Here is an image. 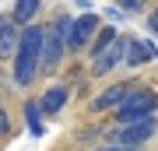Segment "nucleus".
Segmentation results:
<instances>
[{
  "instance_id": "11",
  "label": "nucleus",
  "mask_w": 158,
  "mask_h": 151,
  "mask_svg": "<svg viewBox=\"0 0 158 151\" xmlns=\"http://www.w3.org/2000/svg\"><path fill=\"white\" fill-rule=\"evenodd\" d=\"M35 14H39V0H14V25H28L35 21Z\"/></svg>"
},
{
  "instance_id": "10",
  "label": "nucleus",
  "mask_w": 158,
  "mask_h": 151,
  "mask_svg": "<svg viewBox=\"0 0 158 151\" xmlns=\"http://www.w3.org/2000/svg\"><path fill=\"white\" fill-rule=\"evenodd\" d=\"M63 106H67V88H63V84H53V88L42 95V102H39V109L49 112V116H56Z\"/></svg>"
},
{
  "instance_id": "14",
  "label": "nucleus",
  "mask_w": 158,
  "mask_h": 151,
  "mask_svg": "<svg viewBox=\"0 0 158 151\" xmlns=\"http://www.w3.org/2000/svg\"><path fill=\"white\" fill-rule=\"evenodd\" d=\"M7 130H11V120H7V112L0 109V134H7Z\"/></svg>"
},
{
  "instance_id": "16",
  "label": "nucleus",
  "mask_w": 158,
  "mask_h": 151,
  "mask_svg": "<svg viewBox=\"0 0 158 151\" xmlns=\"http://www.w3.org/2000/svg\"><path fill=\"white\" fill-rule=\"evenodd\" d=\"M148 25H151V32H158V11L151 14V21H148Z\"/></svg>"
},
{
  "instance_id": "3",
  "label": "nucleus",
  "mask_w": 158,
  "mask_h": 151,
  "mask_svg": "<svg viewBox=\"0 0 158 151\" xmlns=\"http://www.w3.org/2000/svg\"><path fill=\"white\" fill-rule=\"evenodd\" d=\"M155 116H144V120H130V123H123V127H119L116 130V134H113V144H119V148H137V144H144V141L148 137H151L155 134Z\"/></svg>"
},
{
  "instance_id": "12",
  "label": "nucleus",
  "mask_w": 158,
  "mask_h": 151,
  "mask_svg": "<svg viewBox=\"0 0 158 151\" xmlns=\"http://www.w3.org/2000/svg\"><path fill=\"white\" fill-rule=\"evenodd\" d=\"M25 116H28V130L39 137L42 130H46V127H42V109L35 106V102H28V106H25Z\"/></svg>"
},
{
  "instance_id": "9",
  "label": "nucleus",
  "mask_w": 158,
  "mask_h": 151,
  "mask_svg": "<svg viewBox=\"0 0 158 151\" xmlns=\"http://www.w3.org/2000/svg\"><path fill=\"white\" fill-rule=\"evenodd\" d=\"M127 95H130V84H113V88H106L95 102H91V109H98V112H102V109H116Z\"/></svg>"
},
{
  "instance_id": "4",
  "label": "nucleus",
  "mask_w": 158,
  "mask_h": 151,
  "mask_svg": "<svg viewBox=\"0 0 158 151\" xmlns=\"http://www.w3.org/2000/svg\"><path fill=\"white\" fill-rule=\"evenodd\" d=\"M155 106H158V99L151 95V91H134L130 99H123V102L116 106V112H119V120H123V123H130V120H144V116H151Z\"/></svg>"
},
{
  "instance_id": "1",
  "label": "nucleus",
  "mask_w": 158,
  "mask_h": 151,
  "mask_svg": "<svg viewBox=\"0 0 158 151\" xmlns=\"http://www.w3.org/2000/svg\"><path fill=\"white\" fill-rule=\"evenodd\" d=\"M39 53H42V25H25V32H18L14 46V81L32 84L39 74Z\"/></svg>"
},
{
  "instance_id": "2",
  "label": "nucleus",
  "mask_w": 158,
  "mask_h": 151,
  "mask_svg": "<svg viewBox=\"0 0 158 151\" xmlns=\"http://www.w3.org/2000/svg\"><path fill=\"white\" fill-rule=\"evenodd\" d=\"M67 28L70 18H60L56 25L42 28V53H39V74H53L63 60V49H67Z\"/></svg>"
},
{
  "instance_id": "6",
  "label": "nucleus",
  "mask_w": 158,
  "mask_h": 151,
  "mask_svg": "<svg viewBox=\"0 0 158 151\" xmlns=\"http://www.w3.org/2000/svg\"><path fill=\"white\" fill-rule=\"evenodd\" d=\"M95 32H98V18H95V14L74 18L70 28H67V46H70V49H81V46L91 42V35H95Z\"/></svg>"
},
{
  "instance_id": "13",
  "label": "nucleus",
  "mask_w": 158,
  "mask_h": 151,
  "mask_svg": "<svg viewBox=\"0 0 158 151\" xmlns=\"http://www.w3.org/2000/svg\"><path fill=\"white\" fill-rule=\"evenodd\" d=\"M91 39H95V42H91V53H98V49H106V46L116 39V28H102V32H95Z\"/></svg>"
},
{
  "instance_id": "15",
  "label": "nucleus",
  "mask_w": 158,
  "mask_h": 151,
  "mask_svg": "<svg viewBox=\"0 0 158 151\" xmlns=\"http://www.w3.org/2000/svg\"><path fill=\"white\" fill-rule=\"evenodd\" d=\"M123 7H127V11H137V7H141V0H123Z\"/></svg>"
},
{
  "instance_id": "7",
  "label": "nucleus",
  "mask_w": 158,
  "mask_h": 151,
  "mask_svg": "<svg viewBox=\"0 0 158 151\" xmlns=\"http://www.w3.org/2000/svg\"><path fill=\"white\" fill-rule=\"evenodd\" d=\"M155 46H148V42H141V39H127V49H123V60L130 63V67H141V63H148V60H155Z\"/></svg>"
},
{
  "instance_id": "8",
  "label": "nucleus",
  "mask_w": 158,
  "mask_h": 151,
  "mask_svg": "<svg viewBox=\"0 0 158 151\" xmlns=\"http://www.w3.org/2000/svg\"><path fill=\"white\" fill-rule=\"evenodd\" d=\"M14 46H18V25H14V18H7V14H0V56H14Z\"/></svg>"
},
{
  "instance_id": "17",
  "label": "nucleus",
  "mask_w": 158,
  "mask_h": 151,
  "mask_svg": "<svg viewBox=\"0 0 158 151\" xmlns=\"http://www.w3.org/2000/svg\"><path fill=\"white\" fill-rule=\"evenodd\" d=\"M98 151H127V148H119V144H109V148H98Z\"/></svg>"
},
{
  "instance_id": "5",
  "label": "nucleus",
  "mask_w": 158,
  "mask_h": 151,
  "mask_svg": "<svg viewBox=\"0 0 158 151\" xmlns=\"http://www.w3.org/2000/svg\"><path fill=\"white\" fill-rule=\"evenodd\" d=\"M123 49H127V39H119V35H116L106 49L91 53V74H98V78H102V74H109L119 60H123Z\"/></svg>"
}]
</instances>
